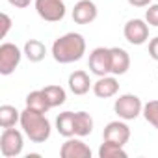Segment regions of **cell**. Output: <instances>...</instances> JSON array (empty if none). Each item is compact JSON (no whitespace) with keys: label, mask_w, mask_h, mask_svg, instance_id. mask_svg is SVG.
<instances>
[{"label":"cell","mask_w":158,"mask_h":158,"mask_svg":"<svg viewBox=\"0 0 158 158\" xmlns=\"http://www.w3.org/2000/svg\"><path fill=\"white\" fill-rule=\"evenodd\" d=\"M24 52H21V48L13 43H2L0 45V74H11L19 63H21V58H23Z\"/></svg>","instance_id":"5"},{"label":"cell","mask_w":158,"mask_h":158,"mask_svg":"<svg viewBox=\"0 0 158 158\" xmlns=\"http://www.w3.org/2000/svg\"><path fill=\"white\" fill-rule=\"evenodd\" d=\"M143 117L149 125H152L158 130V101H149L147 104H143Z\"/></svg>","instance_id":"22"},{"label":"cell","mask_w":158,"mask_h":158,"mask_svg":"<svg viewBox=\"0 0 158 158\" xmlns=\"http://www.w3.org/2000/svg\"><path fill=\"white\" fill-rule=\"evenodd\" d=\"M88 67H89V71H91L93 74H97V76L112 74V73H110V48H104V47L93 48L91 54H89Z\"/></svg>","instance_id":"8"},{"label":"cell","mask_w":158,"mask_h":158,"mask_svg":"<svg viewBox=\"0 0 158 158\" xmlns=\"http://www.w3.org/2000/svg\"><path fill=\"white\" fill-rule=\"evenodd\" d=\"M99 10L93 0H78L73 8V21L76 24H89L97 19Z\"/></svg>","instance_id":"11"},{"label":"cell","mask_w":158,"mask_h":158,"mask_svg":"<svg viewBox=\"0 0 158 158\" xmlns=\"http://www.w3.org/2000/svg\"><path fill=\"white\" fill-rule=\"evenodd\" d=\"M0 19H2V30H0V37H6L8 32H10V28H11V19H10L8 13H2V15H0Z\"/></svg>","instance_id":"24"},{"label":"cell","mask_w":158,"mask_h":158,"mask_svg":"<svg viewBox=\"0 0 158 158\" xmlns=\"http://www.w3.org/2000/svg\"><path fill=\"white\" fill-rule=\"evenodd\" d=\"M43 91H45V95H47L52 108L61 106L67 101V93H65V89L61 86H47V88H43Z\"/></svg>","instance_id":"21"},{"label":"cell","mask_w":158,"mask_h":158,"mask_svg":"<svg viewBox=\"0 0 158 158\" xmlns=\"http://www.w3.org/2000/svg\"><path fill=\"white\" fill-rule=\"evenodd\" d=\"M60 156L61 158H91V149L78 136H73V138H67V141L61 145Z\"/></svg>","instance_id":"10"},{"label":"cell","mask_w":158,"mask_h":158,"mask_svg":"<svg viewBox=\"0 0 158 158\" xmlns=\"http://www.w3.org/2000/svg\"><path fill=\"white\" fill-rule=\"evenodd\" d=\"M114 112L119 115V119L132 121V119H136V117L143 112L141 99H139L138 95L125 93V95H121L119 99H115V102H114Z\"/></svg>","instance_id":"3"},{"label":"cell","mask_w":158,"mask_h":158,"mask_svg":"<svg viewBox=\"0 0 158 158\" xmlns=\"http://www.w3.org/2000/svg\"><path fill=\"white\" fill-rule=\"evenodd\" d=\"M63 0H35V11L47 23H60L65 17Z\"/></svg>","instance_id":"6"},{"label":"cell","mask_w":158,"mask_h":158,"mask_svg":"<svg viewBox=\"0 0 158 158\" xmlns=\"http://www.w3.org/2000/svg\"><path fill=\"white\" fill-rule=\"evenodd\" d=\"M26 108H32V110H35V112L47 114L52 106H50V102H48L45 91H43V89H37V91H32V93L26 95Z\"/></svg>","instance_id":"16"},{"label":"cell","mask_w":158,"mask_h":158,"mask_svg":"<svg viewBox=\"0 0 158 158\" xmlns=\"http://www.w3.org/2000/svg\"><path fill=\"white\" fill-rule=\"evenodd\" d=\"M145 21L149 26H156L158 28V4H151L149 10L145 11Z\"/></svg>","instance_id":"23"},{"label":"cell","mask_w":158,"mask_h":158,"mask_svg":"<svg viewBox=\"0 0 158 158\" xmlns=\"http://www.w3.org/2000/svg\"><path fill=\"white\" fill-rule=\"evenodd\" d=\"M8 2H10L13 8L24 10V8H28V6H30V2H32V0H8Z\"/></svg>","instance_id":"26"},{"label":"cell","mask_w":158,"mask_h":158,"mask_svg":"<svg viewBox=\"0 0 158 158\" xmlns=\"http://www.w3.org/2000/svg\"><path fill=\"white\" fill-rule=\"evenodd\" d=\"M102 139L125 147V143H128V139H130V127L125 123V119L123 121H110L104 127Z\"/></svg>","instance_id":"9"},{"label":"cell","mask_w":158,"mask_h":158,"mask_svg":"<svg viewBox=\"0 0 158 158\" xmlns=\"http://www.w3.org/2000/svg\"><path fill=\"white\" fill-rule=\"evenodd\" d=\"M24 56H26L30 61L37 63V61L45 60V56H47V47H45L39 39H28V41L24 43Z\"/></svg>","instance_id":"17"},{"label":"cell","mask_w":158,"mask_h":158,"mask_svg":"<svg viewBox=\"0 0 158 158\" xmlns=\"http://www.w3.org/2000/svg\"><path fill=\"white\" fill-rule=\"evenodd\" d=\"M21 127L26 138L34 143H45L52 132L50 121L45 117V114L35 112L32 108H26L24 112H21Z\"/></svg>","instance_id":"2"},{"label":"cell","mask_w":158,"mask_h":158,"mask_svg":"<svg viewBox=\"0 0 158 158\" xmlns=\"http://www.w3.org/2000/svg\"><path fill=\"white\" fill-rule=\"evenodd\" d=\"M86 54V39L82 34L69 32L52 43V58L58 63H73Z\"/></svg>","instance_id":"1"},{"label":"cell","mask_w":158,"mask_h":158,"mask_svg":"<svg viewBox=\"0 0 158 158\" xmlns=\"http://www.w3.org/2000/svg\"><path fill=\"white\" fill-rule=\"evenodd\" d=\"M67 84H69L71 93H74V95H86L89 91V88L93 86L91 80H89V74L86 71H74V73H71Z\"/></svg>","instance_id":"14"},{"label":"cell","mask_w":158,"mask_h":158,"mask_svg":"<svg viewBox=\"0 0 158 158\" xmlns=\"http://www.w3.org/2000/svg\"><path fill=\"white\" fill-rule=\"evenodd\" d=\"M119 91V82L115 74L114 76H99V80L93 84V93L99 97V99H110L114 95H117Z\"/></svg>","instance_id":"13"},{"label":"cell","mask_w":158,"mask_h":158,"mask_svg":"<svg viewBox=\"0 0 158 158\" xmlns=\"http://www.w3.org/2000/svg\"><path fill=\"white\" fill-rule=\"evenodd\" d=\"M149 56L158 61V35L149 41Z\"/></svg>","instance_id":"25"},{"label":"cell","mask_w":158,"mask_h":158,"mask_svg":"<svg viewBox=\"0 0 158 158\" xmlns=\"http://www.w3.org/2000/svg\"><path fill=\"white\" fill-rule=\"evenodd\" d=\"M130 69V56L125 48L112 47L110 48V73L115 76L125 74Z\"/></svg>","instance_id":"12"},{"label":"cell","mask_w":158,"mask_h":158,"mask_svg":"<svg viewBox=\"0 0 158 158\" xmlns=\"http://www.w3.org/2000/svg\"><path fill=\"white\" fill-rule=\"evenodd\" d=\"M17 123H21V112L15 106H10V104L0 106V127L2 128H11Z\"/></svg>","instance_id":"19"},{"label":"cell","mask_w":158,"mask_h":158,"mask_svg":"<svg viewBox=\"0 0 158 158\" xmlns=\"http://www.w3.org/2000/svg\"><path fill=\"white\" fill-rule=\"evenodd\" d=\"M123 34H125V39L130 45H136V47L138 45H143L149 39V24L143 19H130L125 24Z\"/></svg>","instance_id":"7"},{"label":"cell","mask_w":158,"mask_h":158,"mask_svg":"<svg viewBox=\"0 0 158 158\" xmlns=\"http://www.w3.org/2000/svg\"><path fill=\"white\" fill-rule=\"evenodd\" d=\"M127 151L123 149V145L112 143V141H102V145L99 147V158H127Z\"/></svg>","instance_id":"20"},{"label":"cell","mask_w":158,"mask_h":158,"mask_svg":"<svg viewBox=\"0 0 158 158\" xmlns=\"http://www.w3.org/2000/svg\"><path fill=\"white\" fill-rule=\"evenodd\" d=\"M56 130L63 138H73L74 136V112H63L56 119Z\"/></svg>","instance_id":"18"},{"label":"cell","mask_w":158,"mask_h":158,"mask_svg":"<svg viewBox=\"0 0 158 158\" xmlns=\"http://www.w3.org/2000/svg\"><path fill=\"white\" fill-rule=\"evenodd\" d=\"M93 132V117L88 112H74V136L86 138Z\"/></svg>","instance_id":"15"},{"label":"cell","mask_w":158,"mask_h":158,"mask_svg":"<svg viewBox=\"0 0 158 158\" xmlns=\"http://www.w3.org/2000/svg\"><path fill=\"white\" fill-rule=\"evenodd\" d=\"M152 0H128V4L134 8H149Z\"/></svg>","instance_id":"27"},{"label":"cell","mask_w":158,"mask_h":158,"mask_svg":"<svg viewBox=\"0 0 158 158\" xmlns=\"http://www.w3.org/2000/svg\"><path fill=\"white\" fill-rule=\"evenodd\" d=\"M24 147V138L23 132L17 128H4L2 136H0V152L4 158H15L23 152Z\"/></svg>","instance_id":"4"}]
</instances>
